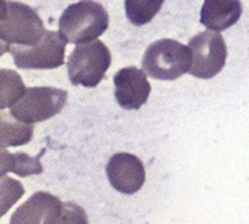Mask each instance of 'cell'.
<instances>
[{"label": "cell", "mask_w": 249, "mask_h": 224, "mask_svg": "<svg viewBox=\"0 0 249 224\" xmlns=\"http://www.w3.org/2000/svg\"><path fill=\"white\" fill-rule=\"evenodd\" d=\"M109 25V15L95 0H80L70 4L58 20L60 32L71 44H85L101 36Z\"/></svg>", "instance_id": "cell-1"}, {"label": "cell", "mask_w": 249, "mask_h": 224, "mask_svg": "<svg viewBox=\"0 0 249 224\" xmlns=\"http://www.w3.org/2000/svg\"><path fill=\"white\" fill-rule=\"evenodd\" d=\"M45 34L39 15L20 1L3 0L0 39L3 52L10 45H36Z\"/></svg>", "instance_id": "cell-2"}, {"label": "cell", "mask_w": 249, "mask_h": 224, "mask_svg": "<svg viewBox=\"0 0 249 224\" xmlns=\"http://www.w3.org/2000/svg\"><path fill=\"white\" fill-rule=\"evenodd\" d=\"M143 70L156 80H177L191 70L193 51L175 39H159L150 44L143 55Z\"/></svg>", "instance_id": "cell-3"}, {"label": "cell", "mask_w": 249, "mask_h": 224, "mask_svg": "<svg viewBox=\"0 0 249 224\" xmlns=\"http://www.w3.org/2000/svg\"><path fill=\"white\" fill-rule=\"evenodd\" d=\"M111 66V52L108 47L93 39L79 44L69 57V79L74 86L96 87Z\"/></svg>", "instance_id": "cell-4"}, {"label": "cell", "mask_w": 249, "mask_h": 224, "mask_svg": "<svg viewBox=\"0 0 249 224\" xmlns=\"http://www.w3.org/2000/svg\"><path fill=\"white\" fill-rule=\"evenodd\" d=\"M67 42L61 32L45 31L36 45H10L7 51L19 69H57L64 64Z\"/></svg>", "instance_id": "cell-5"}, {"label": "cell", "mask_w": 249, "mask_h": 224, "mask_svg": "<svg viewBox=\"0 0 249 224\" xmlns=\"http://www.w3.org/2000/svg\"><path fill=\"white\" fill-rule=\"evenodd\" d=\"M67 102V92L55 87H28L23 96L10 108L18 121L35 124L60 114Z\"/></svg>", "instance_id": "cell-6"}, {"label": "cell", "mask_w": 249, "mask_h": 224, "mask_svg": "<svg viewBox=\"0 0 249 224\" xmlns=\"http://www.w3.org/2000/svg\"><path fill=\"white\" fill-rule=\"evenodd\" d=\"M190 48L193 51V64L190 73L198 79H212L217 76L228 58V47L225 38L217 31H204L191 38Z\"/></svg>", "instance_id": "cell-7"}, {"label": "cell", "mask_w": 249, "mask_h": 224, "mask_svg": "<svg viewBox=\"0 0 249 224\" xmlns=\"http://www.w3.org/2000/svg\"><path fill=\"white\" fill-rule=\"evenodd\" d=\"M147 73L137 67H124L114 76L115 99L123 109H140L150 96V83Z\"/></svg>", "instance_id": "cell-8"}, {"label": "cell", "mask_w": 249, "mask_h": 224, "mask_svg": "<svg viewBox=\"0 0 249 224\" xmlns=\"http://www.w3.org/2000/svg\"><path fill=\"white\" fill-rule=\"evenodd\" d=\"M107 175L112 188L125 195L140 191L146 181L142 160L130 153L114 155L107 165Z\"/></svg>", "instance_id": "cell-9"}, {"label": "cell", "mask_w": 249, "mask_h": 224, "mask_svg": "<svg viewBox=\"0 0 249 224\" xmlns=\"http://www.w3.org/2000/svg\"><path fill=\"white\" fill-rule=\"evenodd\" d=\"M64 204L54 195L47 192L34 194L23 206H20L10 219L12 224H53L61 223Z\"/></svg>", "instance_id": "cell-10"}, {"label": "cell", "mask_w": 249, "mask_h": 224, "mask_svg": "<svg viewBox=\"0 0 249 224\" xmlns=\"http://www.w3.org/2000/svg\"><path fill=\"white\" fill-rule=\"evenodd\" d=\"M200 22L212 31H226L233 26L242 15L241 0H204Z\"/></svg>", "instance_id": "cell-11"}, {"label": "cell", "mask_w": 249, "mask_h": 224, "mask_svg": "<svg viewBox=\"0 0 249 224\" xmlns=\"http://www.w3.org/2000/svg\"><path fill=\"white\" fill-rule=\"evenodd\" d=\"M45 150H42L36 157H31L26 153H9L6 147H1V160H0V176H4L6 172H13L19 176L38 175L42 172V166L39 163L41 156Z\"/></svg>", "instance_id": "cell-12"}, {"label": "cell", "mask_w": 249, "mask_h": 224, "mask_svg": "<svg viewBox=\"0 0 249 224\" xmlns=\"http://www.w3.org/2000/svg\"><path fill=\"white\" fill-rule=\"evenodd\" d=\"M0 124H1V147L20 146L31 141L32 131H34L32 124L18 121L15 117L13 120H9L6 112H1Z\"/></svg>", "instance_id": "cell-13"}, {"label": "cell", "mask_w": 249, "mask_h": 224, "mask_svg": "<svg viewBox=\"0 0 249 224\" xmlns=\"http://www.w3.org/2000/svg\"><path fill=\"white\" fill-rule=\"evenodd\" d=\"M163 0H125V15L136 26L149 23L162 9Z\"/></svg>", "instance_id": "cell-14"}, {"label": "cell", "mask_w": 249, "mask_h": 224, "mask_svg": "<svg viewBox=\"0 0 249 224\" xmlns=\"http://www.w3.org/2000/svg\"><path fill=\"white\" fill-rule=\"evenodd\" d=\"M0 79H1V86H0V92H1V102H0V108L6 109V108H12L25 93V85L22 82V79L19 77V74L13 70H6L1 69L0 70Z\"/></svg>", "instance_id": "cell-15"}]
</instances>
